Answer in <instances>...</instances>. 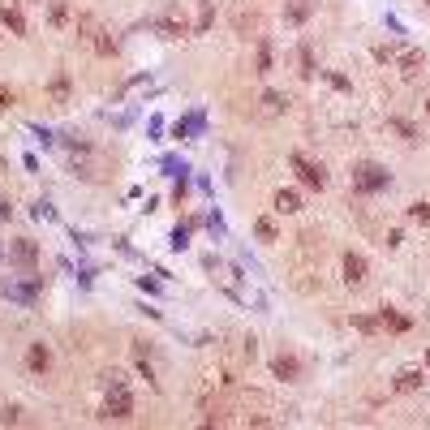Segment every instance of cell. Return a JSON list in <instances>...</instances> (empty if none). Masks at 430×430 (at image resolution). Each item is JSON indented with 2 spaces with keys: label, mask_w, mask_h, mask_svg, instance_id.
<instances>
[{
  "label": "cell",
  "mask_w": 430,
  "mask_h": 430,
  "mask_svg": "<svg viewBox=\"0 0 430 430\" xmlns=\"http://www.w3.org/2000/svg\"><path fill=\"white\" fill-rule=\"evenodd\" d=\"M349 181H353V194L374 198V194H383L392 185V173L383 164H374V159H357V164L349 168Z\"/></svg>",
  "instance_id": "6da1fadb"
},
{
  "label": "cell",
  "mask_w": 430,
  "mask_h": 430,
  "mask_svg": "<svg viewBox=\"0 0 430 430\" xmlns=\"http://www.w3.org/2000/svg\"><path fill=\"white\" fill-rule=\"evenodd\" d=\"M103 405H99V417H129L134 413V396H129V383H125V374L121 370H108L103 374Z\"/></svg>",
  "instance_id": "7a4b0ae2"
},
{
  "label": "cell",
  "mask_w": 430,
  "mask_h": 430,
  "mask_svg": "<svg viewBox=\"0 0 430 430\" xmlns=\"http://www.w3.org/2000/svg\"><path fill=\"white\" fill-rule=\"evenodd\" d=\"M289 164H293V173H297V181H301L306 190H322V185H327V168H322L318 159H306L301 151H293Z\"/></svg>",
  "instance_id": "3957f363"
},
{
  "label": "cell",
  "mask_w": 430,
  "mask_h": 430,
  "mask_svg": "<svg viewBox=\"0 0 430 430\" xmlns=\"http://www.w3.org/2000/svg\"><path fill=\"white\" fill-rule=\"evenodd\" d=\"M272 374H276V379H284V383H301V379H306V361H301L293 349H280V353L272 357Z\"/></svg>",
  "instance_id": "277c9868"
},
{
  "label": "cell",
  "mask_w": 430,
  "mask_h": 430,
  "mask_svg": "<svg viewBox=\"0 0 430 430\" xmlns=\"http://www.w3.org/2000/svg\"><path fill=\"white\" fill-rule=\"evenodd\" d=\"M392 65H396L405 78H417V74L426 69V52H422V47H413V43H396V57H392Z\"/></svg>",
  "instance_id": "5b68a950"
},
{
  "label": "cell",
  "mask_w": 430,
  "mask_h": 430,
  "mask_svg": "<svg viewBox=\"0 0 430 430\" xmlns=\"http://www.w3.org/2000/svg\"><path fill=\"white\" fill-rule=\"evenodd\" d=\"M13 267H22V272H35L39 267V241H30V237H18V241H9V254H5Z\"/></svg>",
  "instance_id": "8992f818"
},
{
  "label": "cell",
  "mask_w": 430,
  "mask_h": 430,
  "mask_svg": "<svg viewBox=\"0 0 430 430\" xmlns=\"http://www.w3.org/2000/svg\"><path fill=\"white\" fill-rule=\"evenodd\" d=\"M340 272H344V284H349V289H361L366 276H370V262H366V254H353V250H349V254L340 258Z\"/></svg>",
  "instance_id": "52a82bcc"
},
{
  "label": "cell",
  "mask_w": 430,
  "mask_h": 430,
  "mask_svg": "<svg viewBox=\"0 0 430 430\" xmlns=\"http://www.w3.org/2000/svg\"><path fill=\"white\" fill-rule=\"evenodd\" d=\"M155 26H159V35H164V39H181V35H190V22H185L181 5H168V9H164V18H159Z\"/></svg>",
  "instance_id": "ba28073f"
},
{
  "label": "cell",
  "mask_w": 430,
  "mask_h": 430,
  "mask_svg": "<svg viewBox=\"0 0 430 430\" xmlns=\"http://www.w3.org/2000/svg\"><path fill=\"white\" fill-rule=\"evenodd\" d=\"M26 370L35 374V379H43V374L52 370V349H47L43 340H30V344H26Z\"/></svg>",
  "instance_id": "9c48e42d"
},
{
  "label": "cell",
  "mask_w": 430,
  "mask_h": 430,
  "mask_svg": "<svg viewBox=\"0 0 430 430\" xmlns=\"http://www.w3.org/2000/svg\"><path fill=\"white\" fill-rule=\"evenodd\" d=\"M314 9H318V0H284V26H289V30L306 26V22L314 18Z\"/></svg>",
  "instance_id": "30bf717a"
},
{
  "label": "cell",
  "mask_w": 430,
  "mask_h": 430,
  "mask_svg": "<svg viewBox=\"0 0 430 430\" xmlns=\"http://www.w3.org/2000/svg\"><path fill=\"white\" fill-rule=\"evenodd\" d=\"M0 26H5L9 35H26V13H22V5L18 0H0Z\"/></svg>",
  "instance_id": "8fae6325"
},
{
  "label": "cell",
  "mask_w": 430,
  "mask_h": 430,
  "mask_svg": "<svg viewBox=\"0 0 430 430\" xmlns=\"http://www.w3.org/2000/svg\"><path fill=\"white\" fill-rule=\"evenodd\" d=\"M254 43H258V47H254V74H258V78H267V74L276 69V43L267 39V35H258Z\"/></svg>",
  "instance_id": "7c38bea8"
},
{
  "label": "cell",
  "mask_w": 430,
  "mask_h": 430,
  "mask_svg": "<svg viewBox=\"0 0 430 430\" xmlns=\"http://www.w3.org/2000/svg\"><path fill=\"white\" fill-rule=\"evenodd\" d=\"M426 379H430V374H426L422 366H400L396 379H392V388H396V392H422Z\"/></svg>",
  "instance_id": "4fadbf2b"
},
{
  "label": "cell",
  "mask_w": 430,
  "mask_h": 430,
  "mask_svg": "<svg viewBox=\"0 0 430 430\" xmlns=\"http://www.w3.org/2000/svg\"><path fill=\"white\" fill-rule=\"evenodd\" d=\"M297 74H301L306 82H314V78H318V57H314V43H310V39H301V43H297Z\"/></svg>",
  "instance_id": "5bb4252c"
},
{
  "label": "cell",
  "mask_w": 430,
  "mask_h": 430,
  "mask_svg": "<svg viewBox=\"0 0 430 430\" xmlns=\"http://www.w3.org/2000/svg\"><path fill=\"white\" fill-rule=\"evenodd\" d=\"M233 26H237V35H241V39H258V35H262V22H258V13H254V9H237Z\"/></svg>",
  "instance_id": "9a60e30c"
},
{
  "label": "cell",
  "mask_w": 430,
  "mask_h": 430,
  "mask_svg": "<svg viewBox=\"0 0 430 430\" xmlns=\"http://www.w3.org/2000/svg\"><path fill=\"white\" fill-rule=\"evenodd\" d=\"M202 129H207V112H202V108H194L185 121L173 125V138H190V134H202Z\"/></svg>",
  "instance_id": "2e32d148"
},
{
  "label": "cell",
  "mask_w": 430,
  "mask_h": 430,
  "mask_svg": "<svg viewBox=\"0 0 430 430\" xmlns=\"http://www.w3.org/2000/svg\"><path fill=\"white\" fill-rule=\"evenodd\" d=\"M47 99H52V108H69V74L65 69L47 82Z\"/></svg>",
  "instance_id": "e0dca14e"
},
{
  "label": "cell",
  "mask_w": 430,
  "mask_h": 430,
  "mask_svg": "<svg viewBox=\"0 0 430 430\" xmlns=\"http://www.w3.org/2000/svg\"><path fill=\"white\" fill-rule=\"evenodd\" d=\"M379 322H383V327H392V332H409V327H413V318L400 314L396 306H383V310H379Z\"/></svg>",
  "instance_id": "ac0fdd59"
},
{
  "label": "cell",
  "mask_w": 430,
  "mask_h": 430,
  "mask_svg": "<svg viewBox=\"0 0 430 430\" xmlns=\"http://www.w3.org/2000/svg\"><path fill=\"white\" fill-rule=\"evenodd\" d=\"M262 112L267 117H284L289 112V95L284 91H262Z\"/></svg>",
  "instance_id": "d6986e66"
},
{
  "label": "cell",
  "mask_w": 430,
  "mask_h": 430,
  "mask_svg": "<svg viewBox=\"0 0 430 430\" xmlns=\"http://www.w3.org/2000/svg\"><path fill=\"white\" fill-rule=\"evenodd\" d=\"M47 26L52 30H69V5L65 0H47Z\"/></svg>",
  "instance_id": "ffe728a7"
},
{
  "label": "cell",
  "mask_w": 430,
  "mask_h": 430,
  "mask_svg": "<svg viewBox=\"0 0 430 430\" xmlns=\"http://www.w3.org/2000/svg\"><path fill=\"white\" fill-rule=\"evenodd\" d=\"M272 207H276L280 215H297V211H301V194H297V190H280Z\"/></svg>",
  "instance_id": "44dd1931"
},
{
  "label": "cell",
  "mask_w": 430,
  "mask_h": 430,
  "mask_svg": "<svg viewBox=\"0 0 430 430\" xmlns=\"http://www.w3.org/2000/svg\"><path fill=\"white\" fill-rule=\"evenodd\" d=\"M215 22V0H198V22H194V35H207Z\"/></svg>",
  "instance_id": "7402d4cb"
},
{
  "label": "cell",
  "mask_w": 430,
  "mask_h": 430,
  "mask_svg": "<svg viewBox=\"0 0 430 430\" xmlns=\"http://www.w3.org/2000/svg\"><path fill=\"white\" fill-rule=\"evenodd\" d=\"M159 168H164L173 181H190V164H185V159H177V155H164V164H159Z\"/></svg>",
  "instance_id": "603a6c76"
},
{
  "label": "cell",
  "mask_w": 430,
  "mask_h": 430,
  "mask_svg": "<svg viewBox=\"0 0 430 430\" xmlns=\"http://www.w3.org/2000/svg\"><path fill=\"white\" fill-rule=\"evenodd\" d=\"M349 322H353L361 336H379V332H383V322H379V318H370V314H353Z\"/></svg>",
  "instance_id": "cb8c5ba5"
},
{
  "label": "cell",
  "mask_w": 430,
  "mask_h": 430,
  "mask_svg": "<svg viewBox=\"0 0 430 430\" xmlns=\"http://www.w3.org/2000/svg\"><path fill=\"white\" fill-rule=\"evenodd\" d=\"M91 47L99 52V57H117V39L108 35V30H95V39H91Z\"/></svg>",
  "instance_id": "d4e9b609"
},
{
  "label": "cell",
  "mask_w": 430,
  "mask_h": 430,
  "mask_svg": "<svg viewBox=\"0 0 430 430\" xmlns=\"http://www.w3.org/2000/svg\"><path fill=\"white\" fill-rule=\"evenodd\" d=\"M388 129H396L405 142H417V125H413V121H405V117H388Z\"/></svg>",
  "instance_id": "484cf974"
},
{
  "label": "cell",
  "mask_w": 430,
  "mask_h": 430,
  "mask_svg": "<svg viewBox=\"0 0 430 430\" xmlns=\"http://www.w3.org/2000/svg\"><path fill=\"white\" fill-rule=\"evenodd\" d=\"M190 233H194V228H190V224H177V228H173V233H168V245H173V250H177V254H181V250H190Z\"/></svg>",
  "instance_id": "4316f807"
},
{
  "label": "cell",
  "mask_w": 430,
  "mask_h": 430,
  "mask_svg": "<svg viewBox=\"0 0 430 430\" xmlns=\"http://www.w3.org/2000/svg\"><path fill=\"white\" fill-rule=\"evenodd\" d=\"M318 78H322V82H327V86H336V91H344V95L353 91V82H349L344 74H336V69H318Z\"/></svg>",
  "instance_id": "83f0119b"
},
{
  "label": "cell",
  "mask_w": 430,
  "mask_h": 430,
  "mask_svg": "<svg viewBox=\"0 0 430 430\" xmlns=\"http://www.w3.org/2000/svg\"><path fill=\"white\" fill-rule=\"evenodd\" d=\"M207 233H211L215 241H224V237H228V228H224V215H220V211H211V215H207Z\"/></svg>",
  "instance_id": "f1b7e54d"
},
{
  "label": "cell",
  "mask_w": 430,
  "mask_h": 430,
  "mask_svg": "<svg viewBox=\"0 0 430 430\" xmlns=\"http://www.w3.org/2000/svg\"><path fill=\"white\" fill-rule=\"evenodd\" d=\"M409 220L422 224V228H430V202H409Z\"/></svg>",
  "instance_id": "f546056e"
},
{
  "label": "cell",
  "mask_w": 430,
  "mask_h": 430,
  "mask_svg": "<svg viewBox=\"0 0 430 430\" xmlns=\"http://www.w3.org/2000/svg\"><path fill=\"white\" fill-rule=\"evenodd\" d=\"M254 237H258V241H280V233H276V224H272V220H267V215H262V220L254 224Z\"/></svg>",
  "instance_id": "4dcf8cb0"
},
{
  "label": "cell",
  "mask_w": 430,
  "mask_h": 430,
  "mask_svg": "<svg viewBox=\"0 0 430 430\" xmlns=\"http://www.w3.org/2000/svg\"><path fill=\"white\" fill-rule=\"evenodd\" d=\"M370 57L379 61V65H392V57H396V43H374V47H370Z\"/></svg>",
  "instance_id": "1f68e13d"
},
{
  "label": "cell",
  "mask_w": 430,
  "mask_h": 430,
  "mask_svg": "<svg viewBox=\"0 0 430 430\" xmlns=\"http://www.w3.org/2000/svg\"><path fill=\"white\" fill-rule=\"evenodd\" d=\"M134 284H138V289H142L146 297H159V293H164V284H159V280H146V276H138Z\"/></svg>",
  "instance_id": "d6a6232c"
},
{
  "label": "cell",
  "mask_w": 430,
  "mask_h": 430,
  "mask_svg": "<svg viewBox=\"0 0 430 430\" xmlns=\"http://www.w3.org/2000/svg\"><path fill=\"white\" fill-rule=\"evenodd\" d=\"M30 215H35V220H57V211H52V202H43V198L30 207Z\"/></svg>",
  "instance_id": "836d02e7"
},
{
  "label": "cell",
  "mask_w": 430,
  "mask_h": 430,
  "mask_svg": "<svg viewBox=\"0 0 430 430\" xmlns=\"http://www.w3.org/2000/svg\"><path fill=\"white\" fill-rule=\"evenodd\" d=\"M0 422H5V426H18V422H22V409H18V405H5V409H0Z\"/></svg>",
  "instance_id": "e575fe53"
},
{
  "label": "cell",
  "mask_w": 430,
  "mask_h": 430,
  "mask_svg": "<svg viewBox=\"0 0 430 430\" xmlns=\"http://www.w3.org/2000/svg\"><path fill=\"white\" fill-rule=\"evenodd\" d=\"M26 129H30V134H35L43 146H52V142H57V134H52V129H43V125H26Z\"/></svg>",
  "instance_id": "d590c367"
},
{
  "label": "cell",
  "mask_w": 430,
  "mask_h": 430,
  "mask_svg": "<svg viewBox=\"0 0 430 430\" xmlns=\"http://www.w3.org/2000/svg\"><path fill=\"white\" fill-rule=\"evenodd\" d=\"M9 220H13V202L0 194V224H9Z\"/></svg>",
  "instance_id": "8d00e7d4"
},
{
  "label": "cell",
  "mask_w": 430,
  "mask_h": 430,
  "mask_svg": "<svg viewBox=\"0 0 430 430\" xmlns=\"http://www.w3.org/2000/svg\"><path fill=\"white\" fill-rule=\"evenodd\" d=\"M383 22H388V30H392V35H405V22H400V18H396V13H388V18H383Z\"/></svg>",
  "instance_id": "74e56055"
},
{
  "label": "cell",
  "mask_w": 430,
  "mask_h": 430,
  "mask_svg": "<svg viewBox=\"0 0 430 430\" xmlns=\"http://www.w3.org/2000/svg\"><path fill=\"white\" fill-rule=\"evenodd\" d=\"M400 241H405V233H400V228H392V233H388V237H383V245H388V250H396V245H400Z\"/></svg>",
  "instance_id": "f35d334b"
},
{
  "label": "cell",
  "mask_w": 430,
  "mask_h": 430,
  "mask_svg": "<svg viewBox=\"0 0 430 430\" xmlns=\"http://www.w3.org/2000/svg\"><path fill=\"white\" fill-rule=\"evenodd\" d=\"M245 357H250V361L258 357V340H254V336H245Z\"/></svg>",
  "instance_id": "ab89813d"
},
{
  "label": "cell",
  "mask_w": 430,
  "mask_h": 430,
  "mask_svg": "<svg viewBox=\"0 0 430 430\" xmlns=\"http://www.w3.org/2000/svg\"><path fill=\"white\" fill-rule=\"evenodd\" d=\"M9 103H13V95H9L5 86H0V112H5V108H9Z\"/></svg>",
  "instance_id": "60d3db41"
},
{
  "label": "cell",
  "mask_w": 430,
  "mask_h": 430,
  "mask_svg": "<svg viewBox=\"0 0 430 430\" xmlns=\"http://www.w3.org/2000/svg\"><path fill=\"white\" fill-rule=\"evenodd\" d=\"M5 173H9V159H5V155H0V177H5Z\"/></svg>",
  "instance_id": "b9f144b4"
},
{
  "label": "cell",
  "mask_w": 430,
  "mask_h": 430,
  "mask_svg": "<svg viewBox=\"0 0 430 430\" xmlns=\"http://www.w3.org/2000/svg\"><path fill=\"white\" fill-rule=\"evenodd\" d=\"M426 374H430V349H426Z\"/></svg>",
  "instance_id": "7bdbcfd3"
},
{
  "label": "cell",
  "mask_w": 430,
  "mask_h": 430,
  "mask_svg": "<svg viewBox=\"0 0 430 430\" xmlns=\"http://www.w3.org/2000/svg\"><path fill=\"white\" fill-rule=\"evenodd\" d=\"M5 254H9V250H5V241H0V258H5Z\"/></svg>",
  "instance_id": "ee69618b"
},
{
  "label": "cell",
  "mask_w": 430,
  "mask_h": 430,
  "mask_svg": "<svg viewBox=\"0 0 430 430\" xmlns=\"http://www.w3.org/2000/svg\"><path fill=\"white\" fill-rule=\"evenodd\" d=\"M426 112H430V99H426Z\"/></svg>",
  "instance_id": "f6af8a7d"
},
{
  "label": "cell",
  "mask_w": 430,
  "mask_h": 430,
  "mask_svg": "<svg viewBox=\"0 0 430 430\" xmlns=\"http://www.w3.org/2000/svg\"><path fill=\"white\" fill-rule=\"evenodd\" d=\"M422 5H430V0H422Z\"/></svg>",
  "instance_id": "bcb514c9"
},
{
  "label": "cell",
  "mask_w": 430,
  "mask_h": 430,
  "mask_svg": "<svg viewBox=\"0 0 430 430\" xmlns=\"http://www.w3.org/2000/svg\"><path fill=\"white\" fill-rule=\"evenodd\" d=\"M426 301H430V293H426Z\"/></svg>",
  "instance_id": "7dc6e473"
}]
</instances>
